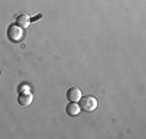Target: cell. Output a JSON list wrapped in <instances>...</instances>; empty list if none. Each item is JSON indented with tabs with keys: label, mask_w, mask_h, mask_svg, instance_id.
Wrapping results in <instances>:
<instances>
[{
	"label": "cell",
	"mask_w": 146,
	"mask_h": 139,
	"mask_svg": "<svg viewBox=\"0 0 146 139\" xmlns=\"http://www.w3.org/2000/svg\"><path fill=\"white\" fill-rule=\"evenodd\" d=\"M79 105L82 108V111L86 112H93L97 108V99L92 95H86L82 96L79 100Z\"/></svg>",
	"instance_id": "6da1fadb"
},
{
	"label": "cell",
	"mask_w": 146,
	"mask_h": 139,
	"mask_svg": "<svg viewBox=\"0 0 146 139\" xmlns=\"http://www.w3.org/2000/svg\"><path fill=\"white\" fill-rule=\"evenodd\" d=\"M16 24L19 26L21 29H27L29 26H30V24H31V19H30V17L27 16V14H19L18 17H17V19H16Z\"/></svg>",
	"instance_id": "8992f818"
},
{
	"label": "cell",
	"mask_w": 146,
	"mask_h": 139,
	"mask_svg": "<svg viewBox=\"0 0 146 139\" xmlns=\"http://www.w3.org/2000/svg\"><path fill=\"white\" fill-rule=\"evenodd\" d=\"M23 90H25V91H29V86H21V91H23Z\"/></svg>",
	"instance_id": "52a82bcc"
},
{
	"label": "cell",
	"mask_w": 146,
	"mask_h": 139,
	"mask_svg": "<svg viewBox=\"0 0 146 139\" xmlns=\"http://www.w3.org/2000/svg\"><path fill=\"white\" fill-rule=\"evenodd\" d=\"M8 38L14 43L19 42L23 38V29H21L18 25H11L8 28Z\"/></svg>",
	"instance_id": "7a4b0ae2"
},
{
	"label": "cell",
	"mask_w": 146,
	"mask_h": 139,
	"mask_svg": "<svg viewBox=\"0 0 146 139\" xmlns=\"http://www.w3.org/2000/svg\"><path fill=\"white\" fill-rule=\"evenodd\" d=\"M34 100V95L31 94L30 91H26V92H22L18 95V104L22 107H29Z\"/></svg>",
	"instance_id": "3957f363"
},
{
	"label": "cell",
	"mask_w": 146,
	"mask_h": 139,
	"mask_svg": "<svg viewBox=\"0 0 146 139\" xmlns=\"http://www.w3.org/2000/svg\"><path fill=\"white\" fill-rule=\"evenodd\" d=\"M80 111H82V108H80V105L76 103V101H70V103L66 105V113L71 117L78 116V114L80 113Z\"/></svg>",
	"instance_id": "5b68a950"
},
{
	"label": "cell",
	"mask_w": 146,
	"mask_h": 139,
	"mask_svg": "<svg viewBox=\"0 0 146 139\" xmlns=\"http://www.w3.org/2000/svg\"><path fill=\"white\" fill-rule=\"evenodd\" d=\"M66 96H67V99H69V101H76L78 103L83 95H82L80 89H78V87H70L66 92Z\"/></svg>",
	"instance_id": "277c9868"
}]
</instances>
